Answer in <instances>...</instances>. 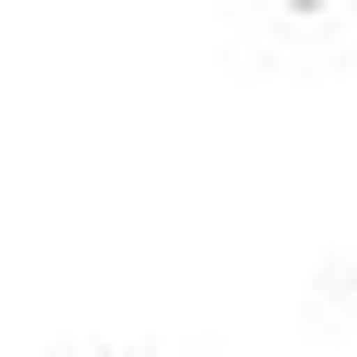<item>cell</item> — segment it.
Masks as SVG:
<instances>
[{
    "mask_svg": "<svg viewBox=\"0 0 357 357\" xmlns=\"http://www.w3.org/2000/svg\"><path fill=\"white\" fill-rule=\"evenodd\" d=\"M290 11H324V0H290Z\"/></svg>",
    "mask_w": 357,
    "mask_h": 357,
    "instance_id": "cell-2",
    "label": "cell"
},
{
    "mask_svg": "<svg viewBox=\"0 0 357 357\" xmlns=\"http://www.w3.org/2000/svg\"><path fill=\"white\" fill-rule=\"evenodd\" d=\"M78 357H134V346H78Z\"/></svg>",
    "mask_w": 357,
    "mask_h": 357,
    "instance_id": "cell-1",
    "label": "cell"
}]
</instances>
